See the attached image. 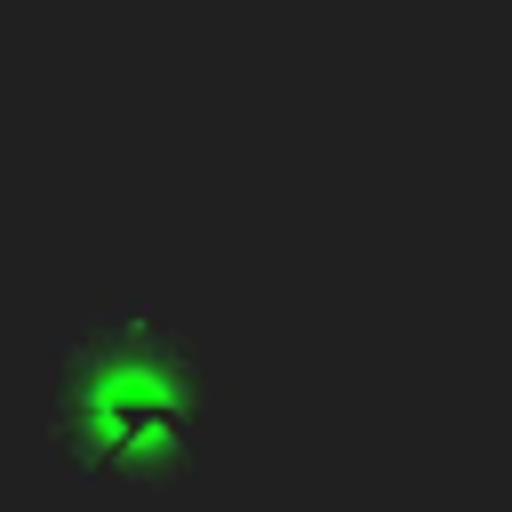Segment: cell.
<instances>
[{
    "label": "cell",
    "instance_id": "6da1fadb",
    "mask_svg": "<svg viewBox=\"0 0 512 512\" xmlns=\"http://www.w3.org/2000/svg\"><path fill=\"white\" fill-rule=\"evenodd\" d=\"M208 424L200 352L152 312H104L56 368V440L80 472L152 488L168 480Z\"/></svg>",
    "mask_w": 512,
    "mask_h": 512
}]
</instances>
